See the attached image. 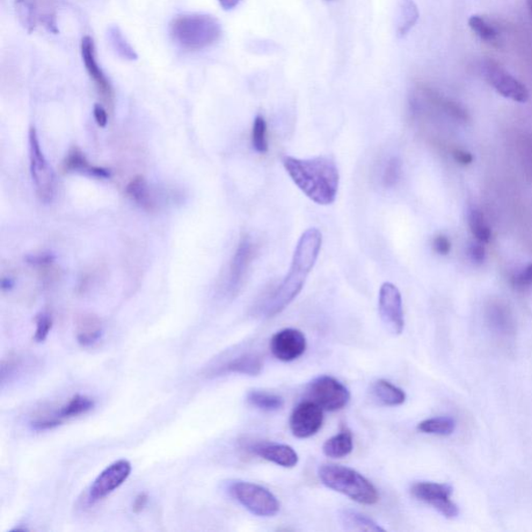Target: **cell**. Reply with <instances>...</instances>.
Instances as JSON below:
<instances>
[{
    "label": "cell",
    "instance_id": "obj_1",
    "mask_svg": "<svg viewBox=\"0 0 532 532\" xmlns=\"http://www.w3.org/2000/svg\"><path fill=\"white\" fill-rule=\"evenodd\" d=\"M322 244V232L317 228H310L303 233L296 245L288 275L266 305L265 315L267 318L280 315L301 294L307 276L316 264Z\"/></svg>",
    "mask_w": 532,
    "mask_h": 532
},
{
    "label": "cell",
    "instance_id": "obj_2",
    "mask_svg": "<svg viewBox=\"0 0 532 532\" xmlns=\"http://www.w3.org/2000/svg\"><path fill=\"white\" fill-rule=\"evenodd\" d=\"M282 164L294 184L311 201L319 206H331L336 200L340 176L331 157L301 159L283 156Z\"/></svg>",
    "mask_w": 532,
    "mask_h": 532
},
{
    "label": "cell",
    "instance_id": "obj_3",
    "mask_svg": "<svg viewBox=\"0 0 532 532\" xmlns=\"http://www.w3.org/2000/svg\"><path fill=\"white\" fill-rule=\"evenodd\" d=\"M222 35L221 22L208 14L179 15L170 24L172 40L187 51H199L213 46Z\"/></svg>",
    "mask_w": 532,
    "mask_h": 532
},
{
    "label": "cell",
    "instance_id": "obj_4",
    "mask_svg": "<svg viewBox=\"0 0 532 532\" xmlns=\"http://www.w3.org/2000/svg\"><path fill=\"white\" fill-rule=\"evenodd\" d=\"M318 477L329 489L346 495L356 504L374 506L380 500L376 487L358 471L336 464L318 468Z\"/></svg>",
    "mask_w": 532,
    "mask_h": 532
},
{
    "label": "cell",
    "instance_id": "obj_5",
    "mask_svg": "<svg viewBox=\"0 0 532 532\" xmlns=\"http://www.w3.org/2000/svg\"><path fill=\"white\" fill-rule=\"evenodd\" d=\"M229 493L246 511L257 517L269 518L280 511V502L266 487L243 480L229 486Z\"/></svg>",
    "mask_w": 532,
    "mask_h": 532
},
{
    "label": "cell",
    "instance_id": "obj_6",
    "mask_svg": "<svg viewBox=\"0 0 532 532\" xmlns=\"http://www.w3.org/2000/svg\"><path fill=\"white\" fill-rule=\"evenodd\" d=\"M29 166L35 187V193L44 203H50L55 198V176L47 159L43 155L38 134L35 127L28 133Z\"/></svg>",
    "mask_w": 532,
    "mask_h": 532
},
{
    "label": "cell",
    "instance_id": "obj_7",
    "mask_svg": "<svg viewBox=\"0 0 532 532\" xmlns=\"http://www.w3.org/2000/svg\"><path fill=\"white\" fill-rule=\"evenodd\" d=\"M15 9L21 25L27 33L43 27L50 34H58L57 14L50 0H16Z\"/></svg>",
    "mask_w": 532,
    "mask_h": 532
},
{
    "label": "cell",
    "instance_id": "obj_8",
    "mask_svg": "<svg viewBox=\"0 0 532 532\" xmlns=\"http://www.w3.org/2000/svg\"><path fill=\"white\" fill-rule=\"evenodd\" d=\"M307 396L324 411L337 412L348 405L351 392L344 384L330 376H322L309 383Z\"/></svg>",
    "mask_w": 532,
    "mask_h": 532
},
{
    "label": "cell",
    "instance_id": "obj_9",
    "mask_svg": "<svg viewBox=\"0 0 532 532\" xmlns=\"http://www.w3.org/2000/svg\"><path fill=\"white\" fill-rule=\"evenodd\" d=\"M378 312L382 323L395 336L405 330V313L403 297L399 289L390 282L384 283L378 294Z\"/></svg>",
    "mask_w": 532,
    "mask_h": 532
},
{
    "label": "cell",
    "instance_id": "obj_10",
    "mask_svg": "<svg viewBox=\"0 0 532 532\" xmlns=\"http://www.w3.org/2000/svg\"><path fill=\"white\" fill-rule=\"evenodd\" d=\"M453 487L447 484L422 482L411 487L413 497L431 506L447 519H455L458 516V507L451 499Z\"/></svg>",
    "mask_w": 532,
    "mask_h": 532
},
{
    "label": "cell",
    "instance_id": "obj_11",
    "mask_svg": "<svg viewBox=\"0 0 532 532\" xmlns=\"http://www.w3.org/2000/svg\"><path fill=\"white\" fill-rule=\"evenodd\" d=\"M483 75L487 83L502 96L524 104L529 98L527 86L501 67L497 63L486 61L482 65Z\"/></svg>",
    "mask_w": 532,
    "mask_h": 532
},
{
    "label": "cell",
    "instance_id": "obj_12",
    "mask_svg": "<svg viewBox=\"0 0 532 532\" xmlns=\"http://www.w3.org/2000/svg\"><path fill=\"white\" fill-rule=\"evenodd\" d=\"M130 462L127 460L115 461L107 466L94 480L89 492L91 504L105 499L126 482L130 477Z\"/></svg>",
    "mask_w": 532,
    "mask_h": 532
},
{
    "label": "cell",
    "instance_id": "obj_13",
    "mask_svg": "<svg viewBox=\"0 0 532 532\" xmlns=\"http://www.w3.org/2000/svg\"><path fill=\"white\" fill-rule=\"evenodd\" d=\"M324 425V410L311 400L298 404L291 413L290 431L298 439H307L318 433Z\"/></svg>",
    "mask_w": 532,
    "mask_h": 532
},
{
    "label": "cell",
    "instance_id": "obj_14",
    "mask_svg": "<svg viewBox=\"0 0 532 532\" xmlns=\"http://www.w3.org/2000/svg\"><path fill=\"white\" fill-rule=\"evenodd\" d=\"M255 256V246L249 236L240 239L237 249L230 262L226 294L236 296L245 281V276Z\"/></svg>",
    "mask_w": 532,
    "mask_h": 532
},
{
    "label": "cell",
    "instance_id": "obj_15",
    "mask_svg": "<svg viewBox=\"0 0 532 532\" xmlns=\"http://www.w3.org/2000/svg\"><path fill=\"white\" fill-rule=\"evenodd\" d=\"M269 347L276 359L293 362L305 354L307 349V339L302 331L288 327L274 335Z\"/></svg>",
    "mask_w": 532,
    "mask_h": 532
},
{
    "label": "cell",
    "instance_id": "obj_16",
    "mask_svg": "<svg viewBox=\"0 0 532 532\" xmlns=\"http://www.w3.org/2000/svg\"><path fill=\"white\" fill-rule=\"evenodd\" d=\"M80 49H82L83 61L87 75L93 80L102 100H104L106 106L112 109L115 99L114 89L98 64L96 48H95L94 41L90 35L85 36Z\"/></svg>",
    "mask_w": 532,
    "mask_h": 532
},
{
    "label": "cell",
    "instance_id": "obj_17",
    "mask_svg": "<svg viewBox=\"0 0 532 532\" xmlns=\"http://www.w3.org/2000/svg\"><path fill=\"white\" fill-rule=\"evenodd\" d=\"M247 448L252 454L284 468H294L298 463L296 451L286 444L260 442Z\"/></svg>",
    "mask_w": 532,
    "mask_h": 532
},
{
    "label": "cell",
    "instance_id": "obj_18",
    "mask_svg": "<svg viewBox=\"0 0 532 532\" xmlns=\"http://www.w3.org/2000/svg\"><path fill=\"white\" fill-rule=\"evenodd\" d=\"M486 317L491 331L501 339L509 340L516 334V324L513 313L507 306L501 302H491L487 306Z\"/></svg>",
    "mask_w": 532,
    "mask_h": 532
},
{
    "label": "cell",
    "instance_id": "obj_19",
    "mask_svg": "<svg viewBox=\"0 0 532 532\" xmlns=\"http://www.w3.org/2000/svg\"><path fill=\"white\" fill-rule=\"evenodd\" d=\"M63 170L67 173H83L98 179H108L111 177V171L104 166H97L90 164L84 153L78 148H73L63 163Z\"/></svg>",
    "mask_w": 532,
    "mask_h": 532
},
{
    "label": "cell",
    "instance_id": "obj_20",
    "mask_svg": "<svg viewBox=\"0 0 532 532\" xmlns=\"http://www.w3.org/2000/svg\"><path fill=\"white\" fill-rule=\"evenodd\" d=\"M370 396L378 405L386 407L402 406L407 400V395L403 389L386 380H377L371 386Z\"/></svg>",
    "mask_w": 532,
    "mask_h": 532
},
{
    "label": "cell",
    "instance_id": "obj_21",
    "mask_svg": "<svg viewBox=\"0 0 532 532\" xmlns=\"http://www.w3.org/2000/svg\"><path fill=\"white\" fill-rule=\"evenodd\" d=\"M94 407L95 400L92 397L76 395L71 397L67 403L64 404L60 409L50 414V417L61 426L65 420L76 418L91 412Z\"/></svg>",
    "mask_w": 532,
    "mask_h": 532
},
{
    "label": "cell",
    "instance_id": "obj_22",
    "mask_svg": "<svg viewBox=\"0 0 532 532\" xmlns=\"http://www.w3.org/2000/svg\"><path fill=\"white\" fill-rule=\"evenodd\" d=\"M264 364L259 356L253 354H246L225 364L220 369L216 371L217 374H239L250 376H256L261 374Z\"/></svg>",
    "mask_w": 532,
    "mask_h": 532
},
{
    "label": "cell",
    "instance_id": "obj_23",
    "mask_svg": "<svg viewBox=\"0 0 532 532\" xmlns=\"http://www.w3.org/2000/svg\"><path fill=\"white\" fill-rule=\"evenodd\" d=\"M104 329L97 316L87 315L78 319L76 325V339L80 346H91L101 338Z\"/></svg>",
    "mask_w": 532,
    "mask_h": 532
},
{
    "label": "cell",
    "instance_id": "obj_24",
    "mask_svg": "<svg viewBox=\"0 0 532 532\" xmlns=\"http://www.w3.org/2000/svg\"><path fill=\"white\" fill-rule=\"evenodd\" d=\"M126 194L136 206L143 209L148 211L156 209V204L151 194L148 182L141 175L131 179L126 186Z\"/></svg>",
    "mask_w": 532,
    "mask_h": 532
},
{
    "label": "cell",
    "instance_id": "obj_25",
    "mask_svg": "<svg viewBox=\"0 0 532 532\" xmlns=\"http://www.w3.org/2000/svg\"><path fill=\"white\" fill-rule=\"evenodd\" d=\"M339 519L342 527L348 531H367V532H384L385 528L378 526L370 517L353 511V509H344L339 514Z\"/></svg>",
    "mask_w": 532,
    "mask_h": 532
},
{
    "label": "cell",
    "instance_id": "obj_26",
    "mask_svg": "<svg viewBox=\"0 0 532 532\" xmlns=\"http://www.w3.org/2000/svg\"><path fill=\"white\" fill-rule=\"evenodd\" d=\"M353 449V435L348 428H344L339 434L325 442L323 453L327 457L342 458L351 455Z\"/></svg>",
    "mask_w": 532,
    "mask_h": 532
},
{
    "label": "cell",
    "instance_id": "obj_27",
    "mask_svg": "<svg viewBox=\"0 0 532 532\" xmlns=\"http://www.w3.org/2000/svg\"><path fill=\"white\" fill-rule=\"evenodd\" d=\"M396 33L402 38L411 31L419 18V11L414 0H398Z\"/></svg>",
    "mask_w": 532,
    "mask_h": 532
},
{
    "label": "cell",
    "instance_id": "obj_28",
    "mask_svg": "<svg viewBox=\"0 0 532 532\" xmlns=\"http://www.w3.org/2000/svg\"><path fill=\"white\" fill-rule=\"evenodd\" d=\"M246 400L251 406L264 412H276L284 407V399L280 396L266 391L252 390L247 393Z\"/></svg>",
    "mask_w": 532,
    "mask_h": 532
},
{
    "label": "cell",
    "instance_id": "obj_29",
    "mask_svg": "<svg viewBox=\"0 0 532 532\" xmlns=\"http://www.w3.org/2000/svg\"><path fill=\"white\" fill-rule=\"evenodd\" d=\"M108 40L111 43L113 49L115 54L124 60L136 61L137 55L133 46L130 45L129 42L124 36L121 29L118 26H111L108 28Z\"/></svg>",
    "mask_w": 532,
    "mask_h": 532
},
{
    "label": "cell",
    "instance_id": "obj_30",
    "mask_svg": "<svg viewBox=\"0 0 532 532\" xmlns=\"http://www.w3.org/2000/svg\"><path fill=\"white\" fill-rule=\"evenodd\" d=\"M456 421L449 417H435L420 422L417 428L421 433L437 436H450L456 431Z\"/></svg>",
    "mask_w": 532,
    "mask_h": 532
},
{
    "label": "cell",
    "instance_id": "obj_31",
    "mask_svg": "<svg viewBox=\"0 0 532 532\" xmlns=\"http://www.w3.org/2000/svg\"><path fill=\"white\" fill-rule=\"evenodd\" d=\"M469 226L473 236L476 237L477 242L487 244L491 240L492 232L489 225H487L482 211L478 209H472L469 213Z\"/></svg>",
    "mask_w": 532,
    "mask_h": 532
},
{
    "label": "cell",
    "instance_id": "obj_32",
    "mask_svg": "<svg viewBox=\"0 0 532 532\" xmlns=\"http://www.w3.org/2000/svg\"><path fill=\"white\" fill-rule=\"evenodd\" d=\"M469 26L480 39L494 43L499 38V32L491 22L479 15H473L468 21Z\"/></svg>",
    "mask_w": 532,
    "mask_h": 532
},
{
    "label": "cell",
    "instance_id": "obj_33",
    "mask_svg": "<svg viewBox=\"0 0 532 532\" xmlns=\"http://www.w3.org/2000/svg\"><path fill=\"white\" fill-rule=\"evenodd\" d=\"M252 146L255 151L265 155L268 151L267 123L264 115L255 118L252 128Z\"/></svg>",
    "mask_w": 532,
    "mask_h": 532
},
{
    "label": "cell",
    "instance_id": "obj_34",
    "mask_svg": "<svg viewBox=\"0 0 532 532\" xmlns=\"http://www.w3.org/2000/svg\"><path fill=\"white\" fill-rule=\"evenodd\" d=\"M400 175H402V162L398 157L390 158L383 173L385 187L396 186L398 184Z\"/></svg>",
    "mask_w": 532,
    "mask_h": 532
},
{
    "label": "cell",
    "instance_id": "obj_35",
    "mask_svg": "<svg viewBox=\"0 0 532 532\" xmlns=\"http://www.w3.org/2000/svg\"><path fill=\"white\" fill-rule=\"evenodd\" d=\"M54 319L49 313H41L35 318V331L34 339L36 342H44L47 339L48 335L53 329Z\"/></svg>",
    "mask_w": 532,
    "mask_h": 532
},
{
    "label": "cell",
    "instance_id": "obj_36",
    "mask_svg": "<svg viewBox=\"0 0 532 532\" xmlns=\"http://www.w3.org/2000/svg\"><path fill=\"white\" fill-rule=\"evenodd\" d=\"M433 247L436 253L446 256L451 250V243L447 236H438L434 238Z\"/></svg>",
    "mask_w": 532,
    "mask_h": 532
},
{
    "label": "cell",
    "instance_id": "obj_37",
    "mask_svg": "<svg viewBox=\"0 0 532 532\" xmlns=\"http://www.w3.org/2000/svg\"><path fill=\"white\" fill-rule=\"evenodd\" d=\"M514 284L517 288L526 289L532 286V265L526 271L516 276Z\"/></svg>",
    "mask_w": 532,
    "mask_h": 532
},
{
    "label": "cell",
    "instance_id": "obj_38",
    "mask_svg": "<svg viewBox=\"0 0 532 532\" xmlns=\"http://www.w3.org/2000/svg\"><path fill=\"white\" fill-rule=\"evenodd\" d=\"M469 255L473 262L476 264H483L486 259V249L484 244L477 242L472 244L469 249Z\"/></svg>",
    "mask_w": 532,
    "mask_h": 532
},
{
    "label": "cell",
    "instance_id": "obj_39",
    "mask_svg": "<svg viewBox=\"0 0 532 532\" xmlns=\"http://www.w3.org/2000/svg\"><path fill=\"white\" fill-rule=\"evenodd\" d=\"M93 115L99 127H106L108 123V115L106 109L104 106L101 105H95L93 109Z\"/></svg>",
    "mask_w": 532,
    "mask_h": 532
},
{
    "label": "cell",
    "instance_id": "obj_40",
    "mask_svg": "<svg viewBox=\"0 0 532 532\" xmlns=\"http://www.w3.org/2000/svg\"><path fill=\"white\" fill-rule=\"evenodd\" d=\"M149 497L147 493H140L134 500L133 511L136 514H140L144 511L146 506H147Z\"/></svg>",
    "mask_w": 532,
    "mask_h": 532
},
{
    "label": "cell",
    "instance_id": "obj_41",
    "mask_svg": "<svg viewBox=\"0 0 532 532\" xmlns=\"http://www.w3.org/2000/svg\"><path fill=\"white\" fill-rule=\"evenodd\" d=\"M454 157L456 162L462 166H468L473 163V156L468 151L456 150L454 152Z\"/></svg>",
    "mask_w": 532,
    "mask_h": 532
},
{
    "label": "cell",
    "instance_id": "obj_42",
    "mask_svg": "<svg viewBox=\"0 0 532 532\" xmlns=\"http://www.w3.org/2000/svg\"><path fill=\"white\" fill-rule=\"evenodd\" d=\"M240 2H242V0H218V3H220L225 11H231L236 9Z\"/></svg>",
    "mask_w": 532,
    "mask_h": 532
},
{
    "label": "cell",
    "instance_id": "obj_43",
    "mask_svg": "<svg viewBox=\"0 0 532 532\" xmlns=\"http://www.w3.org/2000/svg\"><path fill=\"white\" fill-rule=\"evenodd\" d=\"M3 289H10L13 286L11 280L4 279L2 283Z\"/></svg>",
    "mask_w": 532,
    "mask_h": 532
},
{
    "label": "cell",
    "instance_id": "obj_44",
    "mask_svg": "<svg viewBox=\"0 0 532 532\" xmlns=\"http://www.w3.org/2000/svg\"><path fill=\"white\" fill-rule=\"evenodd\" d=\"M528 6H529L531 17H532V0H528Z\"/></svg>",
    "mask_w": 532,
    "mask_h": 532
},
{
    "label": "cell",
    "instance_id": "obj_45",
    "mask_svg": "<svg viewBox=\"0 0 532 532\" xmlns=\"http://www.w3.org/2000/svg\"><path fill=\"white\" fill-rule=\"evenodd\" d=\"M327 2H332V0H327Z\"/></svg>",
    "mask_w": 532,
    "mask_h": 532
}]
</instances>
